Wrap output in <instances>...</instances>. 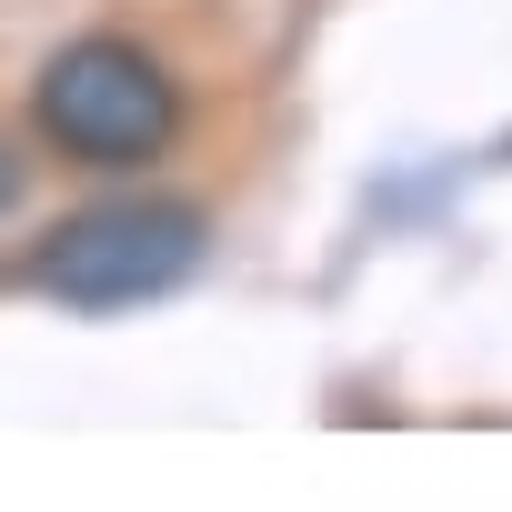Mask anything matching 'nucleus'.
<instances>
[{"mask_svg": "<svg viewBox=\"0 0 512 512\" xmlns=\"http://www.w3.org/2000/svg\"><path fill=\"white\" fill-rule=\"evenodd\" d=\"M31 121H41V141H61L91 171H141L181 141V81L161 71V51H141L121 31H81L41 61Z\"/></svg>", "mask_w": 512, "mask_h": 512, "instance_id": "f257e3e1", "label": "nucleus"}, {"mask_svg": "<svg viewBox=\"0 0 512 512\" xmlns=\"http://www.w3.org/2000/svg\"><path fill=\"white\" fill-rule=\"evenodd\" d=\"M211 251V211L171 201V191H131V201H91L71 211L41 251H31V292L71 302V312H131L161 302L201 272Z\"/></svg>", "mask_w": 512, "mask_h": 512, "instance_id": "f03ea898", "label": "nucleus"}, {"mask_svg": "<svg viewBox=\"0 0 512 512\" xmlns=\"http://www.w3.org/2000/svg\"><path fill=\"white\" fill-rule=\"evenodd\" d=\"M21 211V161H11V141H0V221Z\"/></svg>", "mask_w": 512, "mask_h": 512, "instance_id": "7ed1b4c3", "label": "nucleus"}]
</instances>
